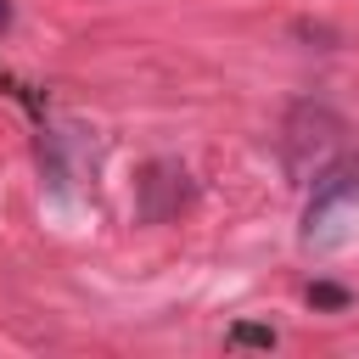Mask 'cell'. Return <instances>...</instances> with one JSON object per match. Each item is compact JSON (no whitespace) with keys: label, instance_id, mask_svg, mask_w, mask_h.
Returning a JSON list of instances; mask_svg holds the SVG:
<instances>
[{"label":"cell","instance_id":"5b68a950","mask_svg":"<svg viewBox=\"0 0 359 359\" xmlns=\"http://www.w3.org/2000/svg\"><path fill=\"white\" fill-rule=\"evenodd\" d=\"M11 28V0H0V34Z\"/></svg>","mask_w":359,"mask_h":359},{"label":"cell","instance_id":"7a4b0ae2","mask_svg":"<svg viewBox=\"0 0 359 359\" xmlns=\"http://www.w3.org/2000/svg\"><path fill=\"white\" fill-rule=\"evenodd\" d=\"M353 202H359V157H348V163H337V168H325L314 180V196L303 208V236L309 241H325L331 236V219L342 208H353Z\"/></svg>","mask_w":359,"mask_h":359},{"label":"cell","instance_id":"277c9868","mask_svg":"<svg viewBox=\"0 0 359 359\" xmlns=\"http://www.w3.org/2000/svg\"><path fill=\"white\" fill-rule=\"evenodd\" d=\"M230 342H252V348H275V331L269 325H236Z\"/></svg>","mask_w":359,"mask_h":359},{"label":"cell","instance_id":"6da1fadb","mask_svg":"<svg viewBox=\"0 0 359 359\" xmlns=\"http://www.w3.org/2000/svg\"><path fill=\"white\" fill-rule=\"evenodd\" d=\"M337 135H342V118L331 107H314L303 101L292 118H286V168L303 180V174H320L325 157L337 151Z\"/></svg>","mask_w":359,"mask_h":359},{"label":"cell","instance_id":"3957f363","mask_svg":"<svg viewBox=\"0 0 359 359\" xmlns=\"http://www.w3.org/2000/svg\"><path fill=\"white\" fill-rule=\"evenodd\" d=\"M309 303H314V309H342V303H348V292H342V286H331V280H320V286H309Z\"/></svg>","mask_w":359,"mask_h":359}]
</instances>
